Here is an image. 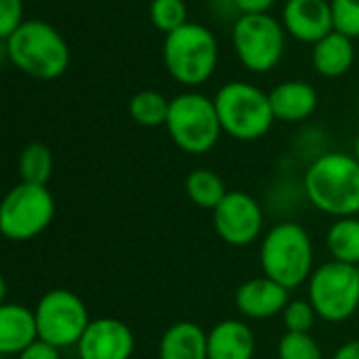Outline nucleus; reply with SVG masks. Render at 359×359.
Wrapping results in <instances>:
<instances>
[{"mask_svg": "<svg viewBox=\"0 0 359 359\" xmlns=\"http://www.w3.org/2000/svg\"><path fill=\"white\" fill-rule=\"evenodd\" d=\"M307 204L332 217L359 215V160L353 154L326 151L311 160L303 172Z\"/></svg>", "mask_w": 359, "mask_h": 359, "instance_id": "obj_1", "label": "nucleus"}, {"mask_svg": "<svg viewBox=\"0 0 359 359\" xmlns=\"http://www.w3.org/2000/svg\"><path fill=\"white\" fill-rule=\"evenodd\" d=\"M2 55L15 69L38 82L61 78L72 61L69 44L63 34L42 19H25L2 40Z\"/></svg>", "mask_w": 359, "mask_h": 359, "instance_id": "obj_2", "label": "nucleus"}, {"mask_svg": "<svg viewBox=\"0 0 359 359\" xmlns=\"http://www.w3.org/2000/svg\"><path fill=\"white\" fill-rule=\"evenodd\" d=\"M221 50L215 32L202 23L187 21L164 36L162 63L166 74L181 86L196 90L206 84L219 67Z\"/></svg>", "mask_w": 359, "mask_h": 359, "instance_id": "obj_3", "label": "nucleus"}, {"mask_svg": "<svg viewBox=\"0 0 359 359\" xmlns=\"http://www.w3.org/2000/svg\"><path fill=\"white\" fill-rule=\"evenodd\" d=\"M259 263L263 276L288 290L301 288L316 271V250L309 231L294 221L276 223L261 240Z\"/></svg>", "mask_w": 359, "mask_h": 359, "instance_id": "obj_4", "label": "nucleus"}, {"mask_svg": "<svg viewBox=\"0 0 359 359\" xmlns=\"http://www.w3.org/2000/svg\"><path fill=\"white\" fill-rule=\"evenodd\" d=\"M212 99L223 133L236 141H257L265 137L276 122L269 93L252 82H225Z\"/></svg>", "mask_w": 359, "mask_h": 359, "instance_id": "obj_5", "label": "nucleus"}, {"mask_svg": "<svg viewBox=\"0 0 359 359\" xmlns=\"http://www.w3.org/2000/svg\"><path fill=\"white\" fill-rule=\"evenodd\" d=\"M166 130L181 151L191 156L208 154L223 135L215 99L198 90L175 95L170 99Z\"/></svg>", "mask_w": 359, "mask_h": 359, "instance_id": "obj_6", "label": "nucleus"}, {"mask_svg": "<svg viewBox=\"0 0 359 359\" xmlns=\"http://www.w3.org/2000/svg\"><path fill=\"white\" fill-rule=\"evenodd\" d=\"M286 29L269 13L240 15L231 25V46L240 65L250 74L273 72L286 53Z\"/></svg>", "mask_w": 359, "mask_h": 359, "instance_id": "obj_7", "label": "nucleus"}, {"mask_svg": "<svg viewBox=\"0 0 359 359\" xmlns=\"http://www.w3.org/2000/svg\"><path fill=\"white\" fill-rule=\"evenodd\" d=\"M307 299L320 320L341 324L359 309V271L355 265L328 261L316 267L307 282Z\"/></svg>", "mask_w": 359, "mask_h": 359, "instance_id": "obj_8", "label": "nucleus"}, {"mask_svg": "<svg viewBox=\"0 0 359 359\" xmlns=\"http://www.w3.org/2000/svg\"><path fill=\"white\" fill-rule=\"evenodd\" d=\"M55 219V198L46 185L17 183L0 206V231L11 242L38 238Z\"/></svg>", "mask_w": 359, "mask_h": 359, "instance_id": "obj_9", "label": "nucleus"}, {"mask_svg": "<svg viewBox=\"0 0 359 359\" xmlns=\"http://www.w3.org/2000/svg\"><path fill=\"white\" fill-rule=\"evenodd\" d=\"M34 311L40 341L57 349L78 347L82 334L93 322L84 301L76 292L65 288L44 292Z\"/></svg>", "mask_w": 359, "mask_h": 359, "instance_id": "obj_10", "label": "nucleus"}, {"mask_svg": "<svg viewBox=\"0 0 359 359\" xmlns=\"http://www.w3.org/2000/svg\"><path fill=\"white\" fill-rule=\"evenodd\" d=\"M212 223L217 236L236 248L250 246L263 233L265 212L259 200L246 191H227L223 202L212 210Z\"/></svg>", "mask_w": 359, "mask_h": 359, "instance_id": "obj_11", "label": "nucleus"}, {"mask_svg": "<svg viewBox=\"0 0 359 359\" xmlns=\"http://www.w3.org/2000/svg\"><path fill=\"white\" fill-rule=\"evenodd\" d=\"M135 332L116 318L93 320L78 343L80 359H130L135 353Z\"/></svg>", "mask_w": 359, "mask_h": 359, "instance_id": "obj_12", "label": "nucleus"}, {"mask_svg": "<svg viewBox=\"0 0 359 359\" xmlns=\"http://www.w3.org/2000/svg\"><path fill=\"white\" fill-rule=\"evenodd\" d=\"M280 21L290 38L311 46L334 32L330 0H286Z\"/></svg>", "mask_w": 359, "mask_h": 359, "instance_id": "obj_13", "label": "nucleus"}, {"mask_svg": "<svg viewBox=\"0 0 359 359\" xmlns=\"http://www.w3.org/2000/svg\"><path fill=\"white\" fill-rule=\"evenodd\" d=\"M236 309L248 320H269L282 316L290 303V290L276 280L261 276L242 282L236 290Z\"/></svg>", "mask_w": 359, "mask_h": 359, "instance_id": "obj_14", "label": "nucleus"}, {"mask_svg": "<svg viewBox=\"0 0 359 359\" xmlns=\"http://www.w3.org/2000/svg\"><path fill=\"white\" fill-rule=\"evenodd\" d=\"M269 103L276 122L299 124L309 120L320 103L318 90L303 80H284L269 90Z\"/></svg>", "mask_w": 359, "mask_h": 359, "instance_id": "obj_15", "label": "nucleus"}, {"mask_svg": "<svg viewBox=\"0 0 359 359\" xmlns=\"http://www.w3.org/2000/svg\"><path fill=\"white\" fill-rule=\"evenodd\" d=\"M40 341L36 311L19 303H0V353L19 355Z\"/></svg>", "mask_w": 359, "mask_h": 359, "instance_id": "obj_16", "label": "nucleus"}, {"mask_svg": "<svg viewBox=\"0 0 359 359\" xmlns=\"http://www.w3.org/2000/svg\"><path fill=\"white\" fill-rule=\"evenodd\" d=\"M257 339L242 320H223L208 330V359H252Z\"/></svg>", "mask_w": 359, "mask_h": 359, "instance_id": "obj_17", "label": "nucleus"}, {"mask_svg": "<svg viewBox=\"0 0 359 359\" xmlns=\"http://www.w3.org/2000/svg\"><path fill=\"white\" fill-rule=\"evenodd\" d=\"M353 63H355L353 38L337 29L311 46V65L313 72L322 78H330V80L341 78L353 67Z\"/></svg>", "mask_w": 359, "mask_h": 359, "instance_id": "obj_18", "label": "nucleus"}, {"mask_svg": "<svg viewBox=\"0 0 359 359\" xmlns=\"http://www.w3.org/2000/svg\"><path fill=\"white\" fill-rule=\"evenodd\" d=\"M158 359H208V332L196 322L170 324L160 337Z\"/></svg>", "mask_w": 359, "mask_h": 359, "instance_id": "obj_19", "label": "nucleus"}, {"mask_svg": "<svg viewBox=\"0 0 359 359\" xmlns=\"http://www.w3.org/2000/svg\"><path fill=\"white\" fill-rule=\"evenodd\" d=\"M326 248L332 261L359 265V217L334 219L326 231Z\"/></svg>", "mask_w": 359, "mask_h": 359, "instance_id": "obj_20", "label": "nucleus"}, {"mask_svg": "<svg viewBox=\"0 0 359 359\" xmlns=\"http://www.w3.org/2000/svg\"><path fill=\"white\" fill-rule=\"evenodd\" d=\"M185 191L198 208L215 210L229 189L225 187V181L219 177V172L210 168H196L185 179Z\"/></svg>", "mask_w": 359, "mask_h": 359, "instance_id": "obj_21", "label": "nucleus"}, {"mask_svg": "<svg viewBox=\"0 0 359 359\" xmlns=\"http://www.w3.org/2000/svg\"><path fill=\"white\" fill-rule=\"evenodd\" d=\"M170 109V99H166L160 90H139L128 99V116L135 124L143 128H158L166 126Z\"/></svg>", "mask_w": 359, "mask_h": 359, "instance_id": "obj_22", "label": "nucleus"}, {"mask_svg": "<svg viewBox=\"0 0 359 359\" xmlns=\"http://www.w3.org/2000/svg\"><path fill=\"white\" fill-rule=\"evenodd\" d=\"M53 151L48 145L40 143V141H32L27 143L17 160V168H19V177L23 183H34V185H48L50 177H53Z\"/></svg>", "mask_w": 359, "mask_h": 359, "instance_id": "obj_23", "label": "nucleus"}, {"mask_svg": "<svg viewBox=\"0 0 359 359\" xmlns=\"http://www.w3.org/2000/svg\"><path fill=\"white\" fill-rule=\"evenodd\" d=\"M149 21L164 36L175 32L177 27H181L189 21L185 0H151L149 2Z\"/></svg>", "mask_w": 359, "mask_h": 359, "instance_id": "obj_24", "label": "nucleus"}, {"mask_svg": "<svg viewBox=\"0 0 359 359\" xmlns=\"http://www.w3.org/2000/svg\"><path fill=\"white\" fill-rule=\"evenodd\" d=\"M278 359H324L311 332H286L278 343Z\"/></svg>", "mask_w": 359, "mask_h": 359, "instance_id": "obj_25", "label": "nucleus"}, {"mask_svg": "<svg viewBox=\"0 0 359 359\" xmlns=\"http://www.w3.org/2000/svg\"><path fill=\"white\" fill-rule=\"evenodd\" d=\"M318 313L309 299H294L286 305L282 313V322L286 332H311L316 326Z\"/></svg>", "mask_w": 359, "mask_h": 359, "instance_id": "obj_26", "label": "nucleus"}, {"mask_svg": "<svg viewBox=\"0 0 359 359\" xmlns=\"http://www.w3.org/2000/svg\"><path fill=\"white\" fill-rule=\"evenodd\" d=\"M332 15H334V29L349 36L359 38V0H330Z\"/></svg>", "mask_w": 359, "mask_h": 359, "instance_id": "obj_27", "label": "nucleus"}, {"mask_svg": "<svg viewBox=\"0 0 359 359\" xmlns=\"http://www.w3.org/2000/svg\"><path fill=\"white\" fill-rule=\"evenodd\" d=\"M25 21L23 0H0V38H8Z\"/></svg>", "mask_w": 359, "mask_h": 359, "instance_id": "obj_28", "label": "nucleus"}, {"mask_svg": "<svg viewBox=\"0 0 359 359\" xmlns=\"http://www.w3.org/2000/svg\"><path fill=\"white\" fill-rule=\"evenodd\" d=\"M61 349L44 343V341H36L32 347H27L25 351H21L19 355H15V359H61Z\"/></svg>", "mask_w": 359, "mask_h": 359, "instance_id": "obj_29", "label": "nucleus"}, {"mask_svg": "<svg viewBox=\"0 0 359 359\" xmlns=\"http://www.w3.org/2000/svg\"><path fill=\"white\" fill-rule=\"evenodd\" d=\"M278 0H236L240 15H259L269 13L276 6Z\"/></svg>", "mask_w": 359, "mask_h": 359, "instance_id": "obj_30", "label": "nucleus"}, {"mask_svg": "<svg viewBox=\"0 0 359 359\" xmlns=\"http://www.w3.org/2000/svg\"><path fill=\"white\" fill-rule=\"evenodd\" d=\"M210 8H212L217 19L221 17V19H233L236 21L240 17L236 0H210Z\"/></svg>", "mask_w": 359, "mask_h": 359, "instance_id": "obj_31", "label": "nucleus"}, {"mask_svg": "<svg viewBox=\"0 0 359 359\" xmlns=\"http://www.w3.org/2000/svg\"><path fill=\"white\" fill-rule=\"evenodd\" d=\"M332 359H359V339L358 341H347L343 343L337 351Z\"/></svg>", "mask_w": 359, "mask_h": 359, "instance_id": "obj_32", "label": "nucleus"}, {"mask_svg": "<svg viewBox=\"0 0 359 359\" xmlns=\"http://www.w3.org/2000/svg\"><path fill=\"white\" fill-rule=\"evenodd\" d=\"M353 156L359 160V135L355 137V143H353Z\"/></svg>", "mask_w": 359, "mask_h": 359, "instance_id": "obj_33", "label": "nucleus"}, {"mask_svg": "<svg viewBox=\"0 0 359 359\" xmlns=\"http://www.w3.org/2000/svg\"><path fill=\"white\" fill-rule=\"evenodd\" d=\"M34 2H40V0H34Z\"/></svg>", "mask_w": 359, "mask_h": 359, "instance_id": "obj_34", "label": "nucleus"}, {"mask_svg": "<svg viewBox=\"0 0 359 359\" xmlns=\"http://www.w3.org/2000/svg\"><path fill=\"white\" fill-rule=\"evenodd\" d=\"M358 271H359V265H358Z\"/></svg>", "mask_w": 359, "mask_h": 359, "instance_id": "obj_35", "label": "nucleus"}]
</instances>
